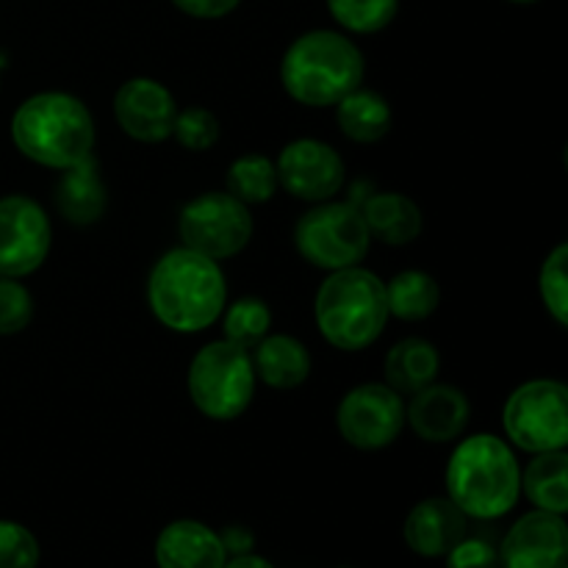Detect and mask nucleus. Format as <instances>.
I'll use <instances>...</instances> for the list:
<instances>
[{
    "label": "nucleus",
    "instance_id": "nucleus-1",
    "mask_svg": "<svg viewBox=\"0 0 568 568\" xmlns=\"http://www.w3.org/2000/svg\"><path fill=\"white\" fill-rule=\"evenodd\" d=\"M155 320L175 333H203L222 316L227 283L214 258L175 247L155 261L148 281Z\"/></svg>",
    "mask_w": 568,
    "mask_h": 568
},
{
    "label": "nucleus",
    "instance_id": "nucleus-2",
    "mask_svg": "<svg viewBox=\"0 0 568 568\" xmlns=\"http://www.w3.org/2000/svg\"><path fill=\"white\" fill-rule=\"evenodd\" d=\"M11 139L28 161L61 172L92 155L94 120L75 94L39 92L11 116Z\"/></svg>",
    "mask_w": 568,
    "mask_h": 568
},
{
    "label": "nucleus",
    "instance_id": "nucleus-3",
    "mask_svg": "<svg viewBox=\"0 0 568 568\" xmlns=\"http://www.w3.org/2000/svg\"><path fill=\"white\" fill-rule=\"evenodd\" d=\"M447 494L471 519H503L521 497V469L514 449L491 433L464 438L447 464Z\"/></svg>",
    "mask_w": 568,
    "mask_h": 568
},
{
    "label": "nucleus",
    "instance_id": "nucleus-4",
    "mask_svg": "<svg viewBox=\"0 0 568 568\" xmlns=\"http://www.w3.org/2000/svg\"><path fill=\"white\" fill-rule=\"evenodd\" d=\"M364 53L336 31H308L288 44L281 83L288 98L311 109L336 105L364 83Z\"/></svg>",
    "mask_w": 568,
    "mask_h": 568
},
{
    "label": "nucleus",
    "instance_id": "nucleus-5",
    "mask_svg": "<svg viewBox=\"0 0 568 568\" xmlns=\"http://www.w3.org/2000/svg\"><path fill=\"white\" fill-rule=\"evenodd\" d=\"M314 316L327 344L344 353L366 349L388 322L386 283L364 266L331 272L316 292Z\"/></svg>",
    "mask_w": 568,
    "mask_h": 568
},
{
    "label": "nucleus",
    "instance_id": "nucleus-6",
    "mask_svg": "<svg viewBox=\"0 0 568 568\" xmlns=\"http://www.w3.org/2000/svg\"><path fill=\"white\" fill-rule=\"evenodd\" d=\"M186 386L194 408L205 419H239L255 394L253 355L227 338L205 344L189 364Z\"/></svg>",
    "mask_w": 568,
    "mask_h": 568
},
{
    "label": "nucleus",
    "instance_id": "nucleus-7",
    "mask_svg": "<svg viewBox=\"0 0 568 568\" xmlns=\"http://www.w3.org/2000/svg\"><path fill=\"white\" fill-rule=\"evenodd\" d=\"M369 231L353 203H316L294 227V247L311 266L325 272L358 266L369 253Z\"/></svg>",
    "mask_w": 568,
    "mask_h": 568
},
{
    "label": "nucleus",
    "instance_id": "nucleus-8",
    "mask_svg": "<svg viewBox=\"0 0 568 568\" xmlns=\"http://www.w3.org/2000/svg\"><path fill=\"white\" fill-rule=\"evenodd\" d=\"M503 425L525 453H552L568 444V388L560 381L521 383L508 397Z\"/></svg>",
    "mask_w": 568,
    "mask_h": 568
},
{
    "label": "nucleus",
    "instance_id": "nucleus-9",
    "mask_svg": "<svg viewBox=\"0 0 568 568\" xmlns=\"http://www.w3.org/2000/svg\"><path fill=\"white\" fill-rule=\"evenodd\" d=\"M183 247L205 258H233L253 239V214L250 205L239 203L227 192H205L189 200L178 220Z\"/></svg>",
    "mask_w": 568,
    "mask_h": 568
},
{
    "label": "nucleus",
    "instance_id": "nucleus-10",
    "mask_svg": "<svg viewBox=\"0 0 568 568\" xmlns=\"http://www.w3.org/2000/svg\"><path fill=\"white\" fill-rule=\"evenodd\" d=\"M336 425L344 442L364 453L388 447L405 427L403 394L386 383H364L344 394L336 410Z\"/></svg>",
    "mask_w": 568,
    "mask_h": 568
},
{
    "label": "nucleus",
    "instance_id": "nucleus-11",
    "mask_svg": "<svg viewBox=\"0 0 568 568\" xmlns=\"http://www.w3.org/2000/svg\"><path fill=\"white\" fill-rule=\"evenodd\" d=\"M53 227L37 200L26 194L0 197V275L28 277L44 264Z\"/></svg>",
    "mask_w": 568,
    "mask_h": 568
},
{
    "label": "nucleus",
    "instance_id": "nucleus-12",
    "mask_svg": "<svg viewBox=\"0 0 568 568\" xmlns=\"http://www.w3.org/2000/svg\"><path fill=\"white\" fill-rule=\"evenodd\" d=\"M277 183L303 203H325L342 192L347 181L344 161L331 144L320 139H294L275 161Z\"/></svg>",
    "mask_w": 568,
    "mask_h": 568
},
{
    "label": "nucleus",
    "instance_id": "nucleus-13",
    "mask_svg": "<svg viewBox=\"0 0 568 568\" xmlns=\"http://www.w3.org/2000/svg\"><path fill=\"white\" fill-rule=\"evenodd\" d=\"M114 116L131 139L159 144L172 136L178 105L170 89L155 78H131L116 89Z\"/></svg>",
    "mask_w": 568,
    "mask_h": 568
},
{
    "label": "nucleus",
    "instance_id": "nucleus-14",
    "mask_svg": "<svg viewBox=\"0 0 568 568\" xmlns=\"http://www.w3.org/2000/svg\"><path fill=\"white\" fill-rule=\"evenodd\" d=\"M568 530L564 516L532 510L505 536L499 568H566Z\"/></svg>",
    "mask_w": 568,
    "mask_h": 568
},
{
    "label": "nucleus",
    "instance_id": "nucleus-15",
    "mask_svg": "<svg viewBox=\"0 0 568 568\" xmlns=\"http://www.w3.org/2000/svg\"><path fill=\"white\" fill-rule=\"evenodd\" d=\"M469 399L460 388L430 383L405 405V422L427 444H449L469 425Z\"/></svg>",
    "mask_w": 568,
    "mask_h": 568
},
{
    "label": "nucleus",
    "instance_id": "nucleus-16",
    "mask_svg": "<svg viewBox=\"0 0 568 568\" xmlns=\"http://www.w3.org/2000/svg\"><path fill=\"white\" fill-rule=\"evenodd\" d=\"M405 544L422 558H444L466 538V514L449 497H430L414 505L405 519Z\"/></svg>",
    "mask_w": 568,
    "mask_h": 568
},
{
    "label": "nucleus",
    "instance_id": "nucleus-17",
    "mask_svg": "<svg viewBox=\"0 0 568 568\" xmlns=\"http://www.w3.org/2000/svg\"><path fill=\"white\" fill-rule=\"evenodd\" d=\"M227 560L220 532L203 521L178 519L161 530L155 541L159 568H222Z\"/></svg>",
    "mask_w": 568,
    "mask_h": 568
},
{
    "label": "nucleus",
    "instance_id": "nucleus-18",
    "mask_svg": "<svg viewBox=\"0 0 568 568\" xmlns=\"http://www.w3.org/2000/svg\"><path fill=\"white\" fill-rule=\"evenodd\" d=\"M55 209L70 225L87 227L94 225L105 214L109 205V192H105L103 175L94 153L78 164L61 170L59 183H55Z\"/></svg>",
    "mask_w": 568,
    "mask_h": 568
},
{
    "label": "nucleus",
    "instance_id": "nucleus-19",
    "mask_svg": "<svg viewBox=\"0 0 568 568\" xmlns=\"http://www.w3.org/2000/svg\"><path fill=\"white\" fill-rule=\"evenodd\" d=\"M253 349L255 377H261L270 388L292 392V388L303 386L308 381L311 353L300 338L286 336V333H277V336L266 333Z\"/></svg>",
    "mask_w": 568,
    "mask_h": 568
},
{
    "label": "nucleus",
    "instance_id": "nucleus-20",
    "mask_svg": "<svg viewBox=\"0 0 568 568\" xmlns=\"http://www.w3.org/2000/svg\"><path fill=\"white\" fill-rule=\"evenodd\" d=\"M361 216H364L369 236L383 244H392V247L410 244L422 233L419 205L399 192L372 194L361 209Z\"/></svg>",
    "mask_w": 568,
    "mask_h": 568
},
{
    "label": "nucleus",
    "instance_id": "nucleus-21",
    "mask_svg": "<svg viewBox=\"0 0 568 568\" xmlns=\"http://www.w3.org/2000/svg\"><path fill=\"white\" fill-rule=\"evenodd\" d=\"M442 369V355L425 338H403L394 344L383 358V377L386 386L397 394H416L425 386L436 383Z\"/></svg>",
    "mask_w": 568,
    "mask_h": 568
},
{
    "label": "nucleus",
    "instance_id": "nucleus-22",
    "mask_svg": "<svg viewBox=\"0 0 568 568\" xmlns=\"http://www.w3.org/2000/svg\"><path fill=\"white\" fill-rule=\"evenodd\" d=\"M336 122L347 139L358 144H375L392 131V105L375 89L358 87L336 103Z\"/></svg>",
    "mask_w": 568,
    "mask_h": 568
},
{
    "label": "nucleus",
    "instance_id": "nucleus-23",
    "mask_svg": "<svg viewBox=\"0 0 568 568\" xmlns=\"http://www.w3.org/2000/svg\"><path fill=\"white\" fill-rule=\"evenodd\" d=\"M521 488L538 510L564 516L568 510V455L566 449L538 453L521 475Z\"/></svg>",
    "mask_w": 568,
    "mask_h": 568
},
{
    "label": "nucleus",
    "instance_id": "nucleus-24",
    "mask_svg": "<svg viewBox=\"0 0 568 568\" xmlns=\"http://www.w3.org/2000/svg\"><path fill=\"white\" fill-rule=\"evenodd\" d=\"M388 316H397L403 322H422L436 314L442 303V288L433 275L422 270H405L386 283Z\"/></svg>",
    "mask_w": 568,
    "mask_h": 568
},
{
    "label": "nucleus",
    "instance_id": "nucleus-25",
    "mask_svg": "<svg viewBox=\"0 0 568 568\" xmlns=\"http://www.w3.org/2000/svg\"><path fill=\"white\" fill-rule=\"evenodd\" d=\"M277 170L275 161L266 155L247 153L236 159L227 170V194L244 205H261L270 203L277 192Z\"/></svg>",
    "mask_w": 568,
    "mask_h": 568
},
{
    "label": "nucleus",
    "instance_id": "nucleus-26",
    "mask_svg": "<svg viewBox=\"0 0 568 568\" xmlns=\"http://www.w3.org/2000/svg\"><path fill=\"white\" fill-rule=\"evenodd\" d=\"M272 327V311L264 300L258 297H242L225 311V331L227 342L239 344L244 349H253L261 338L270 333Z\"/></svg>",
    "mask_w": 568,
    "mask_h": 568
},
{
    "label": "nucleus",
    "instance_id": "nucleus-27",
    "mask_svg": "<svg viewBox=\"0 0 568 568\" xmlns=\"http://www.w3.org/2000/svg\"><path fill=\"white\" fill-rule=\"evenodd\" d=\"M333 20L353 33H377L394 22L399 0H327Z\"/></svg>",
    "mask_w": 568,
    "mask_h": 568
},
{
    "label": "nucleus",
    "instance_id": "nucleus-28",
    "mask_svg": "<svg viewBox=\"0 0 568 568\" xmlns=\"http://www.w3.org/2000/svg\"><path fill=\"white\" fill-rule=\"evenodd\" d=\"M568 247L566 244H558L552 253L547 255L541 266V275H538V292H541L544 305L552 314V320L558 322L560 327L568 325Z\"/></svg>",
    "mask_w": 568,
    "mask_h": 568
},
{
    "label": "nucleus",
    "instance_id": "nucleus-29",
    "mask_svg": "<svg viewBox=\"0 0 568 568\" xmlns=\"http://www.w3.org/2000/svg\"><path fill=\"white\" fill-rule=\"evenodd\" d=\"M172 136L178 139L181 148L192 150V153H203V150L214 148L216 139H220V120L209 109L192 105L186 111H178Z\"/></svg>",
    "mask_w": 568,
    "mask_h": 568
},
{
    "label": "nucleus",
    "instance_id": "nucleus-30",
    "mask_svg": "<svg viewBox=\"0 0 568 568\" xmlns=\"http://www.w3.org/2000/svg\"><path fill=\"white\" fill-rule=\"evenodd\" d=\"M33 320V297L20 277L0 275V336L22 333Z\"/></svg>",
    "mask_w": 568,
    "mask_h": 568
},
{
    "label": "nucleus",
    "instance_id": "nucleus-31",
    "mask_svg": "<svg viewBox=\"0 0 568 568\" xmlns=\"http://www.w3.org/2000/svg\"><path fill=\"white\" fill-rule=\"evenodd\" d=\"M39 541L28 527L0 519V568H37Z\"/></svg>",
    "mask_w": 568,
    "mask_h": 568
},
{
    "label": "nucleus",
    "instance_id": "nucleus-32",
    "mask_svg": "<svg viewBox=\"0 0 568 568\" xmlns=\"http://www.w3.org/2000/svg\"><path fill=\"white\" fill-rule=\"evenodd\" d=\"M444 558L447 568H499V549L483 538H460Z\"/></svg>",
    "mask_w": 568,
    "mask_h": 568
},
{
    "label": "nucleus",
    "instance_id": "nucleus-33",
    "mask_svg": "<svg viewBox=\"0 0 568 568\" xmlns=\"http://www.w3.org/2000/svg\"><path fill=\"white\" fill-rule=\"evenodd\" d=\"M183 14L197 17V20H220L236 9L242 0H172Z\"/></svg>",
    "mask_w": 568,
    "mask_h": 568
},
{
    "label": "nucleus",
    "instance_id": "nucleus-34",
    "mask_svg": "<svg viewBox=\"0 0 568 568\" xmlns=\"http://www.w3.org/2000/svg\"><path fill=\"white\" fill-rule=\"evenodd\" d=\"M220 538H222V544H225V552L242 555L253 547V536H250L247 530H242V527H231V530Z\"/></svg>",
    "mask_w": 568,
    "mask_h": 568
},
{
    "label": "nucleus",
    "instance_id": "nucleus-35",
    "mask_svg": "<svg viewBox=\"0 0 568 568\" xmlns=\"http://www.w3.org/2000/svg\"><path fill=\"white\" fill-rule=\"evenodd\" d=\"M222 568H275V566H272L266 558H261V555L242 552V555H236L233 560H225V566Z\"/></svg>",
    "mask_w": 568,
    "mask_h": 568
},
{
    "label": "nucleus",
    "instance_id": "nucleus-36",
    "mask_svg": "<svg viewBox=\"0 0 568 568\" xmlns=\"http://www.w3.org/2000/svg\"><path fill=\"white\" fill-rule=\"evenodd\" d=\"M510 3H538V0H510Z\"/></svg>",
    "mask_w": 568,
    "mask_h": 568
},
{
    "label": "nucleus",
    "instance_id": "nucleus-37",
    "mask_svg": "<svg viewBox=\"0 0 568 568\" xmlns=\"http://www.w3.org/2000/svg\"><path fill=\"white\" fill-rule=\"evenodd\" d=\"M3 67H6V61H3V55H0V70H3Z\"/></svg>",
    "mask_w": 568,
    "mask_h": 568
}]
</instances>
